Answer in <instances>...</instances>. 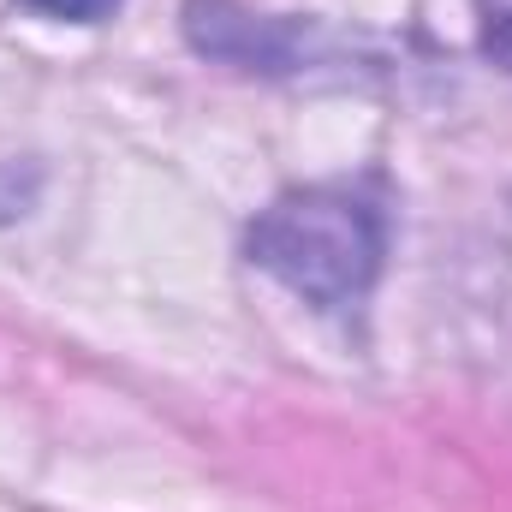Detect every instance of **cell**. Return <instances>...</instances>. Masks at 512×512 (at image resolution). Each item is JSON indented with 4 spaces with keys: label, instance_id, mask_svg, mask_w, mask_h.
<instances>
[{
    "label": "cell",
    "instance_id": "obj_3",
    "mask_svg": "<svg viewBox=\"0 0 512 512\" xmlns=\"http://www.w3.org/2000/svg\"><path fill=\"white\" fill-rule=\"evenodd\" d=\"M36 12H48V18H72V24H102V18H114V6L120 0H30Z\"/></svg>",
    "mask_w": 512,
    "mask_h": 512
},
{
    "label": "cell",
    "instance_id": "obj_1",
    "mask_svg": "<svg viewBox=\"0 0 512 512\" xmlns=\"http://www.w3.org/2000/svg\"><path fill=\"white\" fill-rule=\"evenodd\" d=\"M382 256H387L382 209L364 203L358 191H340V185L286 191L251 227V262L268 268L286 292L310 298L316 310L358 304L376 286Z\"/></svg>",
    "mask_w": 512,
    "mask_h": 512
},
{
    "label": "cell",
    "instance_id": "obj_2",
    "mask_svg": "<svg viewBox=\"0 0 512 512\" xmlns=\"http://www.w3.org/2000/svg\"><path fill=\"white\" fill-rule=\"evenodd\" d=\"M477 18H483V48L512 66V0H477Z\"/></svg>",
    "mask_w": 512,
    "mask_h": 512
}]
</instances>
